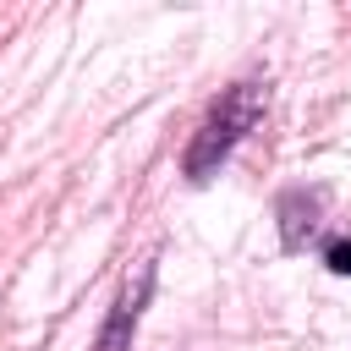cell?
Instances as JSON below:
<instances>
[{"instance_id":"obj_1","label":"cell","mask_w":351,"mask_h":351,"mask_svg":"<svg viewBox=\"0 0 351 351\" xmlns=\"http://www.w3.org/2000/svg\"><path fill=\"white\" fill-rule=\"evenodd\" d=\"M263 110H269V88H263V82H230V88L208 104L203 126L192 132V143H186V154H181V176H186L192 186L214 181L219 165L236 154V143L263 121Z\"/></svg>"},{"instance_id":"obj_2","label":"cell","mask_w":351,"mask_h":351,"mask_svg":"<svg viewBox=\"0 0 351 351\" xmlns=\"http://www.w3.org/2000/svg\"><path fill=\"white\" fill-rule=\"evenodd\" d=\"M154 258L137 269V280H126L121 285V296H115V307H110V318H104V329H99V351H132V335H137V324H143V307H148V296H154Z\"/></svg>"},{"instance_id":"obj_3","label":"cell","mask_w":351,"mask_h":351,"mask_svg":"<svg viewBox=\"0 0 351 351\" xmlns=\"http://www.w3.org/2000/svg\"><path fill=\"white\" fill-rule=\"evenodd\" d=\"M318 208H324V192H307V186H291L280 192L274 214H280V247L285 252H302L318 230Z\"/></svg>"},{"instance_id":"obj_4","label":"cell","mask_w":351,"mask_h":351,"mask_svg":"<svg viewBox=\"0 0 351 351\" xmlns=\"http://www.w3.org/2000/svg\"><path fill=\"white\" fill-rule=\"evenodd\" d=\"M324 263H329V274H340V280H351V236H340V241H329V247H324Z\"/></svg>"}]
</instances>
